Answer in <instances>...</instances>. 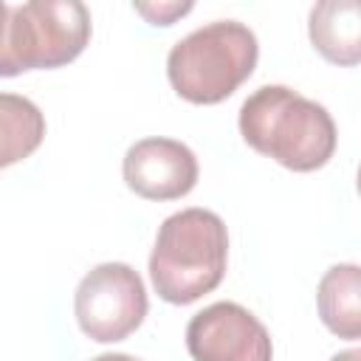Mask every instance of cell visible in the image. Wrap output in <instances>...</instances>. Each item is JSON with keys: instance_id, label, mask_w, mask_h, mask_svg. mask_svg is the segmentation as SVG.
Masks as SVG:
<instances>
[{"instance_id": "ba28073f", "label": "cell", "mask_w": 361, "mask_h": 361, "mask_svg": "<svg viewBox=\"0 0 361 361\" xmlns=\"http://www.w3.org/2000/svg\"><path fill=\"white\" fill-rule=\"evenodd\" d=\"M307 34L313 48L333 65L361 62V0H322L310 8Z\"/></svg>"}, {"instance_id": "3957f363", "label": "cell", "mask_w": 361, "mask_h": 361, "mask_svg": "<svg viewBox=\"0 0 361 361\" xmlns=\"http://www.w3.org/2000/svg\"><path fill=\"white\" fill-rule=\"evenodd\" d=\"M257 59L259 45L254 31L237 20H217L172 45L166 76L180 99L217 104L254 73Z\"/></svg>"}, {"instance_id": "5b68a950", "label": "cell", "mask_w": 361, "mask_h": 361, "mask_svg": "<svg viewBox=\"0 0 361 361\" xmlns=\"http://www.w3.org/2000/svg\"><path fill=\"white\" fill-rule=\"evenodd\" d=\"M147 288L138 271L124 262L90 268L73 296V313L90 341L113 344L135 333L147 316Z\"/></svg>"}, {"instance_id": "8fae6325", "label": "cell", "mask_w": 361, "mask_h": 361, "mask_svg": "<svg viewBox=\"0 0 361 361\" xmlns=\"http://www.w3.org/2000/svg\"><path fill=\"white\" fill-rule=\"evenodd\" d=\"M135 11L144 14L152 25H172L178 17L192 11V3H135Z\"/></svg>"}, {"instance_id": "52a82bcc", "label": "cell", "mask_w": 361, "mask_h": 361, "mask_svg": "<svg viewBox=\"0 0 361 361\" xmlns=\"http://www.w3.org/2000/svg\"><path fill=\"white\" fill-rule=\"evenodd\" d=\"M121 172L138 197L178 200L197 183V158L175 138H141L127 149Z\"/></svg>"}, {"instance_id": "8992f818", "label": "cell", "mask_w": 361, "mask_h": 361, "mask_svg": "<svg viewBox=\"0 0 361 361\" xmlns=\"http://www.w3.org/2000/svg\"><path fill=\"white\" fill-rule=\"evenodd\" d=\"M186 350L195 361H271L265 324L237 302H214L186 324Z\"/></svg>"}, {"instance_id": "5bb4252c", "label": "cell", "mask_w": 361, "mask_h": 361, "mask_svg": "<svg viewBox=\"0 0 361 361\" xmlns=\"http://www.w3.org/2000/svg\"><path fill=\"white\" fill-rule=\"evenodd\" d=\"M355 186H358V195H361V166H358V178H355Z\"/></svg>"}, {"instance_id": "7c38bea8", "label": "cell", "mask_w": 361, "mask_h": 361, "mask_svg": "<svg viewBox=\"0 0 361 361\" xmlns=\"http://www.w3.org/2000/svg\"><path fill=\"white\" fill-rule=\"evenodd\" d=\"M330 361H361V347H353V350H341V353H336Z\"/></svg>"}, {"instance_id": "277c9868", "label": "cell", "mask_w": 361, "mask_h": 361, "mask_svg": "<svg viewBox=\"0 0 361 361\" xmlns=\"http://www.w3.org/2000/svg\"><path fill=\"white\" fill-rule=\"evenodd\" d=\"M0 76L48 71L73 62L90 39V11L79 0L3 6Z\"/></svg>"}, {"instance_id": "30bf717a", "label": "cell", "mask_w": 361, "mask_h": 361, "mask_svg": "<svg viewBox=\"0 0 361 361\" xmlns=\"http://www.w3.org/2000/svg\"><path fill=\"white\" fill-rule=\"evenodd\" d=\"M0 127H3L0 166H11L28 158L45 135V118L39 107L31 99L14 96V93L0 96Z\"/></svg>"}, {"instance_id": "7a4b0ae2", "label": "cell", "mask_w": 361, "mask_h": 361, "mask_svg": "<svg viewBox=\"0 0 361 361\" xmlns=\"http://www.w3.org/2000/svg\"><path fill=\"white\" fill-rule=\"evenodd\" d=\"M228 231L220 214L192 206L169 214L149 254V279L169 305H192L226 276Z\"/></svg>"}, {"instance_id": "4fadbf2b", "label": "cell", "mask_w": 361, "mask_h": 361, "mask_svg": "<svg viewBox=\"0 0 361 361\" xmlns=\"http://www.w3.org/2000/svg\"><path fill=\"white\" fill-rule=\"evenodd\" d=\"M90 361H141V358H133V355H124V353H102Z\"/></svg>"}, {"instance_id": "9c48e42d", "label": "cell", "mask_w": 361, "mask_h": 361, "mask_svg": "<svg viewBox=\"0 0 361 361\" xmlns=\"http://www.w3.org/2000/svg\"><path fill=\"white\" fill-rule=\"evenodd\" d=\"M322 324L347 341L361 338V265H333L319 279L316 290Z\"/></svg>"}, {"instance_id": "6da1fadb", "label": "cell", "mask_w": 361, "mask_h": 361, "mask_svg": "<svg viewBox=\"0 0 361 361\" xmlns=\"http://www.w3.org/2000/svg\"><path fill=\"white\" fill-rule=\"evenodd\" d=\"M240 133L248 147L293 172L322 169L336 152L327 107L285 85H262L243 102Z\"/></svg>"}]
</instances>
